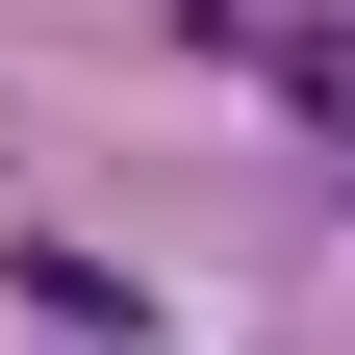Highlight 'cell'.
Here are the masks:
<instances>
[{"mask_svg": "<svg viewBox=\"0 0 355 355\" xmlns=\"http://www.w3.org/2000/svg\"><path fill=\"white\" fill-rule=\"evenodd\" d=\"M203 26H229V51H279V76H304V102H330V127H355V26H330V0H203Z\"/></svg>", "mask_w": 355, "mask_h": 355, "instance_id": "1", "label": "cell"}]
</instances>
